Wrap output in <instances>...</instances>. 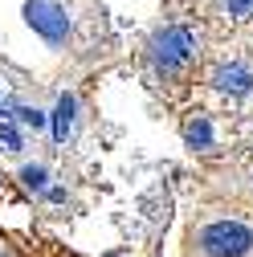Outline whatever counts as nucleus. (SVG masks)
<instances>
[{
    "label": "nucleus",
    "instance_id": "4",
    "mask_svg": "<svg viewBox=\"0 0 253 257\" xmlns=\"http://www.w3.org/2000/svg\"><path fill=\"white\" fill-rule=\"evenodd\" d=\"M212 86L220 94H229V98H245V94L253 90V70L241 66V61H225V66L212 70Z\"/></svg>",
    "mask_w": 253,
    "mask_h": 257
},
{
    "label": "nucleus",
    "instance_id": "3",
    "mask_svg": "<svg viewBox=\"0 0 253 257\" xmlns=\"http://www.w3.org/2000/svg\"><path fill=\"white\" fill-rule=\"evenodd\" d=\"M25 21H29V29H33L41 41H49V45H66L70 29H74L70 13L61 9L57 0H25Z\"/></svg>",
    "mask_w": 253,
    "mask_h": 257
},
{
    "label": "nucleus",
    "instance_id": "2",
    "mask_svg": "<svg viewBox=\"0 0 253 257\" xmlns=\"http://www.w3.org/2000/svg\"><path fill=\"white\" fill-rule=\"evenodd\" d=\"M196 245H200L204 257H245L253 249V229L245 220L225 216V220L204 224V229L196 233Z\"/></svg>",
    "mask_w": 253,
    "mask_h": 257
},
{
    "label": "nucleus",
    "instance_id": "9",
    "mask_svg": "<svg viewBox=\"0 0 253 257\" xmlns=\"http://www.w3.org/2000/svg\"><path fill=\"white\" fill-rule=\"evenodd\" d=\"M0 147H5V151H13V155L21 151V131H17V126H13L9 118L0 122Z\"/></svg>",
    "mask_w": 253,
    "mask_h": 257
},
{
    "label": "nucleus",
    "instance_id": "8",
    "mask_svg": "<svg viewBox=\"0 0 253 257\" xmlns=\"http://www.w3.org/2000/svg\"><path fill=\"white\" fill-rule=\"evenodd\" d=\"M13 118H17L21 126H33V131H37V126H45V114H41L37 106H13Z\"/></svg>",
    "mask_w": 253,
    "mask_h": 257
},
{
    "label": "nucleus",
    "instance_id": "7",
    "mask_svg": "<svg viewBox=\"0 0 253 257\" xmlns=\"http://www.w3.org/2000/svg\"><path fill=\"white\" fill-rule=\"evenodd\" d=\"M21 184H25L29 192H45V184H49V172H45L41 164H25V168H21Z\"/></svg>",
    "mask_w": 253,
    "mask_h": 257
},
{
    "label": "nucleus",
    "instance_id": "10",
    "mask_svg": "<svg viewBox=\"0 0 253 257\" xmlns=\"http://www.w3.org/2000/svg\"><path fill=\"white\" fill-rule=\"evenodd\" d=\"M229 17H237V21L253 17V0H229Z\"/></svg>",
    "mask_w": 253,
    "mask_h": 257
},
{
    "label": "nucleus",
    "instance_id": "11",
    "mask_svg": "<svg viewBox=\"0 0 253 257\" xmlns=\"http://www.w3.org/2000/svg\"><path fill=\"white\" fill-rule=\"evenodd\" d=\"M45 196H49L53 204H61V200H66V188H45Z\"/></svg>",
    "mask_w": 253,
    "mask_h": 257
},
{
    "label": "nucleus",
    "instance_id": "6",
    "mask_svg": "<svg viewBox=\"0 0 253 257\" xmlns=\"http://www.w3.org/2000/svg\"><path fill=\"white\" fill-rule=\"evenodd\" d=\"M184 139H188L192 151H208V147H212V122H208L204 114H196L192 122L184 126Z\"/></svg>",
    "mask_w": 253,
    "mask_h": 257
},
{
    "label": "nucleus",
    "instance_id": "1",
    "mask_svg": "<svg viewBox=\"0 0 253 257\" xmlns=\"http://www.w3.org/2000/svg\"><path fill=\"white\" fill-rule=\"evenodd\" d=\"M151 66L160 70V74H176V70H184L188 61L196 57V33L188 25H164L160 33L151 37Z\"/></svg>",
    "mask_w": 253,
    "mask_h": 257
},
{
    "label": "nucleus",
    "instance_id": "5",
    "mask_svg": "<svg viewBox=\"0 0 253 257\" xmlns=\"http://www.w3.org/2000/svg\"><path fill=\"white\" fill-rule=\"evenodd\" d=\"M74 118H78V98H74V94H61L57 106H53V114H49V122H53V143H66V139L74 135Z\"/></svg>",
    "mask_w": 253,
    "mask_h": 257
},
{
    "label": "nucleus",
    "instance_id": "12",
    "mask_svg": "<svg viewBox=\"0 0 253 257\" xmlns=\"http://www.w3.org/2000/svg\"><path fill=\"white\" fill-rule=\"evenodd\" d=\"M9 114H13V110H9V106H5V94H0V122H5V118H9Z\"/></svg>",
    "mask_w": 253,
    "mask_h": 257
}]
</instances>
